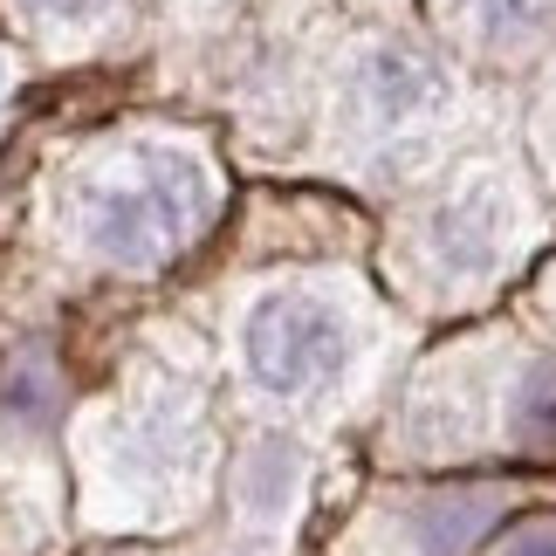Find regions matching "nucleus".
Instances as JSON below:
<instances>
[{
  "instance_id": "nucleus-1",
  "label": "nucleus",
  "mask_w": 556,
  "mask_h": 556,
  "mask_svg": "<svg viewBox=\"0 0 556 556\" xmlns=\"http://www.w3.org/2000/svg\"><path fill=\"white\" fill-rule=\"evenodd\" d=\"M213 186L173 144H131L83 186V233L124 268H159L206 227Z\"/></svg>"
},
{
  "instance_id": "nucleus-2",
  "label": "nucleus",
  "mask_w": 556,
  "mask_h": 556,
  "mask_svg": "<svg viewBox=\"0 0 556 556\" xmlns=\"http://www.w3.org/2000/svg\"><path fill=\"white\" fill-rule=\"evenodd\" d=\"M351 337L344 316L316 295H268L262 309L248 316V365L268 392H309L344 365Z\"/></svg>"
},
{
  "instance_id": "nucleus-3",
  "label": "nucleus",
  "mask_w": 556,
  "mask_h": 556,
  "mask_svg": "<svg viewBox=\"0 0 556 556\" xmlns=\"http://www.w3.org/2000/svg\"><path fill=\"white\" fill-rule=\"evenodd\" d=\"M516 433H522V446H536V454H556V365H536L522 378Z\"/></svg>"
},
{
  "instance_id": "nucleus-4",
  "label": "nucleus",
  "mask_w": 556,
  "mask_h": 556,
  "mask_svg": "<svg viewBox=\"0 0 556 556\" xmlns=\"http://www.w3.org/2000/svg\"><path fill=\"white\" fill-rule=\"evenodd\" d=\"M35 14H49V21H90V14H103L111 0H28Z\"/></svg>"
},
{
  "instance_id": "nucleus-5",
  "label": "nucleus",
  "mask_w": 556,
  "mask_h": 556,
  "mask_svg": "<svg viewBox=\"0 0 556 556\" xmlns=\"http://www.w3.org/2000/svg\"><path fill=\"white\" fill-rule=\"evenodd\" d=\"M508 556H556V536H549V529H536V536H522Z\"/></svg>"
},
{
  "instance_id": "nucleus-6",
  "label": "nucleus",
  "mask_w": 556,
  "mask_h": 556,
  "mask_svg": "<svg viewBox=\"0 0 556 556\" xmlns=\"http://www.w3.org/2000/svg\"><path fill=\"white\" fill-rule=\"evenodd\" d=\"M0 90H8V70H0Z\"/></svg>"
}]
</instances>
